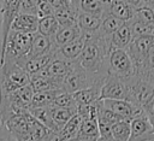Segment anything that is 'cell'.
<instances>
[{"mask_svg": "<svg viewBox=\"0 0 154 141\" xmlns=\"http://www.w3.org/2000/svg\"><path fill=\"white\" fill-rule=\"evenodd\" d=\"M111 52V41L97 33L88 34L87 43L77 59L79 65L87 71L97 76L108 75V57Z\"/></svg>", "mask_w": 154, "mask_h": 141, "instance_id": "1", "label": "cell"}, {"mask_svg": "<svg viewBox=\"0 0 154 141\" xmlns=\"http://www.w3.org/2000/svg\"><path fill=\"white\" fill-rule=\"evenodd\" d=\"M30 84V75L19 65L5 61L0 65V98Z\"/></svg>", "mask_w": 154, "mask_h": 141, "instance_id": "2", "label": "cell"}, {"mask_svg": "<svg viewBox=\"0 0 154 141\" xmlns=\"http://www.w3.org/2000/svg\"><path fill=\"white\" fill-rule=\"evenodd\" d=\"M106 77L97 76L95 74H91V72L87 71L85 69H83L79 65L78 60H76L73 69L63 78L61 89L66 93L73 94L76 92L90 88V87H93L94 84H96L99 82H103L106 80Z\"/></svg>", "mask_w": 154, "mask_h": 141, "instance_id": "3", "label": "cell"}, {"mask_svg": "<svg viewBox=\"0 0 154 141\" xmlns=\"http://www.w3.org/2000/svg\"><path fill=\"white\" fill-rule=\"evenodd\" d=\"M31 46V35L11 30L6 41L4 54L0 57V65L5 61L17 63L29 54Z\"/></svg>", "mask_w": 154, "mask_h": 141, "instance_id": "4", "label": "cell"}, {"mask_svg": "<svg viewBox=\"0 0 154 141\" xmlns=\"http://www.w3.org/2000/svg\"><path fill=\"white\" fill-rule=\"evenodd\" d=\"M128 89V101L143 108L148 102L154 99V87L152 83L137 75L131 76L128 80H123Z\"/></svg>", "mask_w": 154, "mask_h": 141, "instance_id": "5", "label": "cell"}, {"mask_svg": "<svg viewBox=\"0 0 154 141\" xmlns=\"http://www.w3.org/2000/svg\"><path fill=\"white\" fill-rule=\"evenodd\" d=\"M77 113L82 116V124L77 135L69 141H97L99 127L96 105L93 104L87 107H78Z\"/></svg>", "mask_w": 154, "mask_h": 141, "instance_id": "6", "label": "cell"}, {"mask_svg": "<svg viewBox=\"0 0 154 141\" xmlns=\"http://www.w3.org/2000/svg\"><path fill=\"white\" fill-rule=\"evenodd\" d=\"M134 64L125 49H112L108 57V75L120 80H128L134 76Z\"/></svg>", "mask_w": 154, "mask_h": 141, "instance_id": "7", "label": "cell"}, {"mask_svg": "<svg viewBox=\"0 0 154 141\" xmlns=\"http://www.w3.org/2000/svg\"><path fill=\"white\" fill-rule=\"evenodd\" d=\"M19 5H20V0H2V1H0V14H1L0 57L4 54L8 34L12 30V24L19 13Z\"/></svg>", "mask_w": 154, "mask_h": 141, "instance_id": "8", "label": "cell"}, {"mask_svg": "<svg viewBox=\"0 0 154 141\" xmlns=\"http://www.w3.org/2000/svg\"><path fill=\"white\" fill-rule=\"evenodd\" d=\"M100 100H126L128 89L125 82L116 76L108 75L101 87Z\"/></svg>", "mask_w": 154, "mask_h": 141, "instance_id": "9", "label": "cell"}, {"mask_svg": "<svg viewBox=\"0 0 154 141\" xmlns=\"http://www.w3.org/2000/svg\"><path fill=\"white\" fill-rule=\"evenodd\" d=\"M102 104L107 110L112 111L125 121H132L134 118L144 113L143 108L126 100H102Z\"/></svg>", "mask_w": 154, "mask_h": 141, "instance_id": "10", "label": "cell"}, {"mask_svg": "<svg viewBox=\"0 0 154 141\" xmlns=\"http://www.w3.org/2000/svg\"><path fill=\"white\" fill-rule=\"evenodd\" d=\"M129 141H154V130L144 113L130 121Z\"/></svg>", "mask_w": 154, "mask_h": 141, "instance_id": "11", "label": "cell"}, {"mask_svg": "<svg viewBox=\"0 0 154 141\" xmlns=\"http://www.w3.org/2000/svg\"><path fill=\"white\" fill-rule=\"evenodd\" d=\"M77 113L75 108H59V107H48V118L46 128L51 131H59L61 130L66 123Z\"/></svg>", "mask_w": 154, "mask_h": 141, "instance_id": "12", "label": "cell"}, {"mask_svg": "<svg viewBox=\"0 0 154 141\" xmlns=\"http://www.w3.org/2000/svg\"><path fill=\"white\" fill-rule=\"evenodd\" d=\"M61 83H63L61 78L49 77L45 70H41L37 74L30 76V86H31L34 93L59 90V89H61Z\"/></svg>", "mask_w": 154, "mask_h": 141, "instance_id": "13", "label": "cell"}, {"mask_svg": "<svg viewBox=\"0 0 154 141\" xmlns=\"http://www.w3.org/2000/svg\"><path fill=\"white\" fill-rule=\"evenodd\" d=\"M81 34H82V31H81V29L78 28L77 24L69 25V27H59L57 34L53 36V39H51L52 48L58 51L63 46H65L69 42L76 40L77 37H79Z\"/></svg>", "mask_w": 154, "mask_h": 141, "instance_id": "14", "label": "cell"}, {"mask_svg": "<svg viewBox=\"0 0 154 141\" xmlns=\"http://www.w3.org/2000/svg\"><path fill=\"white\" fill-rule=\"evenodd\" d=\"M88 40V34L82 33L79 37H77L76 40L69 42L67 45L63 46L61 48L58 49V54L67 60H77L87 43Z\"/></svg>", "mask_w": 154, "mask_h": 141, "instance_id": "15", "label": "cell"}, {"mask_svg": "<svg viewBox=\"0 0 154 141\" xmlns=\"http://www.w3.org/2000/svg\"><path fill=\"white\" fill-rule=\"evenodd\" d=\"M76 60H67L61 58L59 54H57V57L51 61V64L43 69L46 71V74L49 77H54V78H64L75 66Z\"/></svg>", "mask_w": 154, "mask_h": 141, "instance_id": "16", "label": "cell"}, {"mask_svg": "<svg viewBox=\"0 0 154 141\" xmlns=\"http://www.w3.org/2000/svg\"><path fill=\"white\" fill-rule=\"evenodd\" d=\"M103 82H99L90 88L73 93L72 95H73V99H75L77 106L78 107H87V106H90V105L95 104L96 101H99L100 100V92H101V87H102Z\"/></svg>", "mask_w": 154, "mask_h": 141, "instance_id": "17", "label": "cell"}, {"mask_svg": "<svg viewBox=\"0 0 154 141\" xmlns=\"http://www.w3.org/2000/svg\"><path fill=\"white\" fill-rule=\"evenodd\" d=\"M107 12L109 14H112L113 17L118 18L119 20L124 22V23L131 20L134 14H135V10L131 7L129 1H124V0H112V1H108Z\"/></svg>", "mask_w": 154, "mask_h": 141, "instance_id": "18", "label": "cell"}, {"mask_svg": "<svg viewBox=\"0 0 154 141\" xmlns=\"http://www.w3.org/2000/svg\"><path fill=\"white\" fill-rule=\"evenodd\" d=\"M37 27H38V17L37 16L18 13V16L16 17V19L12 24V30L32 35V34L37 33Z\"/></svg>", "mask_w": 154, "mask_h": 141, "instance_id": "19", "label": "cell"}, {"mask_svg": "<svg viewBox=\"0 0 154 141\" xmlns=\"http://www.w3.org/2000/svg\"><path fill=\"white\" fill-rule=\"evenodd\" d=\"M52 52V41L51 39L35 33L31 35V46H30V51L29 54L26 55V58H34V57H40V55H45Z\"/></svg>", "mask_w": 154, "mask_h": 141, "instance_id": "20", "label": "cell"}, {"mask_svg": "<svg viewBox=\"0 0 154 141\" xmlns=\"http://www.w3.org/2000/svg\"><path fill=\"white\" fill-rule=\"evenodd\" d=\"M111 41V51L112 49H126L128 46L132 41V34L130 25L124 23L109 39Z\"/></svg>", "mask_w": 154, "mask_h": 141, "instance_id": "21", "label": "cell"}, {"mask_svg": "<svg viewBox=\"0 0 154 141\" xmlns=\"http://www.w3.org/2000/svg\"><path fill=\"white\" fill-rule=\"evenodd\" d=\"M77 25L82 33L85 34H94L97 33L101 25V17L89 14L82 11H78L77 14Z\"/></svg>", "mask_w": 154, "mask_h": 141, "instance_id": "22", "label": "cell"}, {"mask_svg": "<svg viewBox=\"0 0 154 141\" xmlns=\"http://www.w3.org/2000/svg\"><path fill=\"white\" fill-rule=\"evenodd\" d=\"M78 8L82 12L101 17L107 13L108 1L102 0H78Z\"/></svg>", "mask_w": 154, "mask_h": 141, "instance_id": "23", "label": "cell"}, {"mask_svg": "<svg viewBox=\"0 0 154 141\" xmlns=\"http://www.w3.org/2000/svg\"><path fill=\"white\" fill-rule=\"evenodd\" d=\"M124 24V22L119 20L118 18L113 17L112 14H109L108 12L105 13L101 18V25L100 29L97 31L99 35L106 37V39H111V36Z\"/></svg>", "mask_w": 154, "mask_h": 141, "instance_id": "24", "label": "cell"}, {"mask_svg": "<svg viewBox=\"0 0 154 141\" xmlns=\"http://www.w3.org/2000/svg\"><path fill=\"white\" fill-rule=\"evenodd\" d=\"M58 29H59V24L54 16L38 18V27H37L38 34H41L48 39H53V36L57 34Z\"/></svg>", "mask_w": 154, "mask_h": 141, "instance_id": "25", "label": "cell"}, {"mask_svg": "<svg viewBox=\"0 0 154 141\" xmlns=\"http://www.w3.org/2000/svg\"><path fill=\"white\" fill-rule=\"evenodd\" d=\"M63 90H48V92H38V93H34L31 104H30V108H41V107H49L52 106V102L54 100V98L57 96V94Z\"/></svg>", "mask_w": 154, "mask_h": 141, "instance_id": "26", "label": "cell"}, {"mask_svg": "<svg viewBox=\"0 0 154 141\" xmlns=\"http://www.w3.org/2000/svg\"><path fill=\"white\" fill-rule=\"evenodd\" d=\"M112 136L114 141H129L130 137V121H120L112 125Z\"/></svg>", "mask_w": 154, "mask_h": 141, "instance_id": "27", "label": "cell"}, {"mask_svg": "<svg viewBox=\"0 0 154 141\" xmlns=\"http://www.w3.org/2000/svg\"><path fill=\"white\" fill-rule=\"evenodd\" d=\"M53 107H59V108H75L77 110L78 106L73 99V95L70 93H66L64 90H60L57 96L54 98L53 102H52Z\"/></svg>", "mask_w": 154, "mask_h": 141, "instance_id": "28", "label": "cell"}, {"mask_svg": "<svg viewBox=\"0 0 154 141\" xmlns=\"http://www.w3.org/2000/svg\"><path fill=\"white\" fill-rule=\"evenodd\" d=\"M130 25L131 29V34H132V40L134 39H138V37H143V36H152L153 33V27L154 25H148V24H143L141 22H136L134 19L126 22Z\"/></svg>", "mask_w": 154, "mask_h": 141, "instance_id": "29", "label": "cell"}, {"mask_svg": "<svg viewBox=\"0 0 154 141\" xmlns=\"http://www.w3.org/2000/svg\"><path fill=\"white\" fill-rule=\"evenodd\" d=\"M132 19L136 20V22H141L143 24L154 25V13L147 5L144 7L137 10V11H135V14H134Z\"/></svg>", "mask_w": 154, "mask_h": 141, "instance_id": "30", "label": "cell"}, {"mask_svg": "<svg viewBox=\"0 0 154 141\" xmlns=\"http://www.w3.org/2000/svg\"><path fill=\"white\" fill-rule=\"evenodd\" d=\"M19 13L37 16V13H38V0H20Z\"/></svg>", "mask_w": 154, "mask_h": 141, "instance_id": "31", "label": "cell"}, {"mask_svg": "<svg viewBox=\"0 0 154 141\" xmlns=\"http://www.w3.org/2000/svg\"><path fill=\"white\" fill-rule=\"evenodd\" d=\"M97 127H99V139L97 141H114L112 136V125L97 121Z\"/></svg>", "mask_w": 154, "mask_h": 141, "instance_id": "32", "label": "cell"}, {"mask_svg": "<svg viewBox=\"0 0 154 141\" xmlns=\"http://www.w3.org/2000/svg\"><path fill=\"white\" fill-rule=\"evenodd\" d=\"M48 16H54V10L49 2V0H38V18L48 17Z\"/></svg>", "mask_w": 154, "mask_h": 141, "instance_id": "33", "label": "cell"}, {"mask_svg": "<svg viewBox=\"0 0 154 141\" xmlns=\"http://www.w3.org/2000/svg\"><path fill=\"white\" fill-rule=\"evenodd\" d=\"M143 111H144V114L148 118V121H149V123L154 130V99L143 107Z\"/></svg>", "mask_w": 154, "mask_h": 141, "instance_id": "34", "label": "cell"}, {"mask_svg": "<svg viewBox=\"0 0 154 141\" xmlns=\"http://www.w3.org/2000/svg\"><path fill=\"white\" fill-rule=\"evenodd\" d=\"M0 141H14L1 119H0Z\"/></svg>", "mask_w": 154, "mask_h": 141, "instance_id": "35", "label": "cell"}, {"mask_svg": "<svg viewBox=\"0 0 154 141\" xmlns=\"http://www.w3.org/2000/svg\"><path fill=\"white\" fill-rule=\"evenodd\" d=\"M70 1L71 0H49L52 7L54 11H58V10H63L65 7H67L70 5Z\"/></svg>", "mask_w": 154, "mask_h": 141, "instance_id": "36", "label": "cell"}, {"mask_svg": "<svg viewBox=\"0 0 154 141\" xmlns=\"http://www.w3.org/2000/svg\"><path fill=\"white\" fill-rule=\"evenodd\" d=\"M147 66L148 69H154V43L149 48L148 57H147Z\"/></svg>", "mask_w": 154, "mask_h": 141, "instance_id": "37", "label": "cell"}, {"mask_svg": "<svg viewBox=\"0 0 154 141\" xmlns=\"http://www.w3.org/2000/svg\"><path fill=\"white\" fill-rule=\"evenodd\" d=\"M144 78H147V80L152 83V86L154 87V69H149V70L147 71V75L144 76Z\"/></svg>", "mask_w": 154, "mask_h": 141, "instance_id": "38", "label": "cell"}, {"mask_svg": "<svg viewBox=\"0 0 154 141\" xmlns=\"http://www.w3.org/2000/svg\"><path fill=\"white\" fill-rule=\"evenodd\" d=\"M147 6L153 11V13H154V1H147Z\"/></svg>", "mask_w": 154, "mask_h": 141, "instance_id": "39", "label": "cell"}, {"mask_svg": "<svg viewBox=\"0 0 154 141\" xmlns=\"http://www.w3.org/2000/svg\"><path fill=\"white\" fill-rule=\"evenodd\" d=\"M152 36H153V39H154V27H153V33H152Z\"/></svg>", "mask_w": 154, "mask_h": 141, "instance_id": "40", "label": "cell"}]
</instances>
